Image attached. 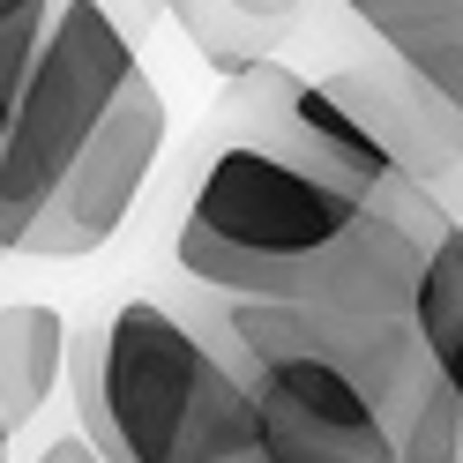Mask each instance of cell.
<instances>
[{
    "label": "cell",
    "mask_w": 463,
    "mask_h": 463,
    "mask_svg": "<svg viewBox=\"0 0 463 463\" xmlns=\"http://www.w3.org/2000/svg\"><path fill=\"white\" fill-rule=\"evenodd\" d=\"M411 322H419V336H426V352L449 366V382H463V224H449L441 247L426 254Z\"/></svg>",
    "instance_id": "6"
},
{
    "label": "cell",
    "mask_w": 463,
    "mask_h": 463,
    "mask_svg": "<svg viewBox=\"0 0 463 463\" xmlns=\"http://www.w3.org/2000/svg\"><path fill=\"white\" fill-rule=\"evenodd\" d=\"M61 0H0V142H8V120H15V98L31 82V61L45 45V23Z\"/></svg>",
    "instance_id": "7"
},
{
    "label": "cell",
    "mask_w": 463,
    "mask_h": 463,
    "mask_svg": "<svg viewBox=\"0 0 463 463\" xmlns=\"http://www.w3.org/2000/svg\"><path fill=\"white\" fill-rule=\"evenodd\" d=\"M142 75L135 31L112 15V0H61L45 23V45L31 61V82L15 98L8 142H0V254H23L31 224L61 194L75 157L90 150L105 112Z\"/></svg>",
    "instance_id": "3"
},
{
    "label": "cell",
    "mask_w": 463,
    "mask_h": 463,
    "mask_svg": "<svg viewBox=\"0 0 463 463\" xmlns=\"http://www.w3.org/2000/svg\"><path fill=\"white\" fill-rule=\"evenodd\" d=\"M68 366V322L45 299H15L0 307V411L15 426H31L45 411V396L61 389Z\"/></svg>",
    "instance_id": "5"
},
{
    "label": "cell",
    "mask_w": 463,
    "mask_h": 463,
    "mask_svg": "<svg viewBox=\"0 0 463 463\" xmlns=\"http://www.w3.org/2000/svg\"><path fill=\"white\" fill-rule=\"evenodd\" d=\"M344 8H352L382 45L426 38V31H456L463 23V0H344Z\"/></svg>",
    "instance_id": "8"
},
{
    "label": "cell",
    "mask_w": 463,
    "mask_h": 463,
    "mask_svg": "<svg viewBox=\"0 0 463 463\" xmlns=\"http://www.w3.org/2000/svg\"><path fill=\"white\" fill-rule=\"evenodd\" d=\"M38 463H105V449H98V441H90V433H82V426H75V433H61V441H52V449H45Z\"/></svg>",
    "instance_id": "10"
},
{
    "label": "cell",
    "mask_w": 463,
    "mask_h": 463,
    "mask_svg": "<svg viewBox=\"0 0 463 463\" xmlns=\"http://www.w3.org/2000/svg\"><path fill=\"white\" fill-rule=\"evenodd\" d=\"M396 61L411 68L419 82H433V90H441V98L463 112V23H456V31H426V38H403V45H396Z\"/></svg>",
    "instance_id": "9"
},
{
    "label": "cell",
    "mask_w": 463,
    "mask_h": 463,
    "mask_svg": "<svg viewBox=\"0 0 463 463\" xmlns=\"http://www.w3.org/2000/svg\"><path fill=\"white\" fill-rule=\"evenodd\" d=\"M75 411L105 463H240L262 441L240 366L157 299L75 329Z\"/></svg>",
    "instance_id": "2"
},
{
    "label": "cell",
    "mask_w": 463,
    "mask_h": 463,
    "mask_svg": "<svg viewBox=\"0 0 463 463\" xmlns=\"http://www.w3.org/2000/svg\"><path fill=\"white\" fill-rule=\"evenodd\" d=\"M8 433H15V419H8V411H0V463H8Z\"/></svg>",
    "instance_id": "11"
},
{
    "label": "cell",
    "mask_w": 463,
    "mask_h": 463,
    "mask_svg": "<svg viewBox=\"0 0 463 463\" xmlns=\"http://www.w3.org/2000/svg\"><path fill=\"white\" fill-rule=\"evenodd\" d=\"M449 224L456 217L426 194V180L373 187L269 135L224 128L172 247L194 284L232 299L411 314L426 254Z\"/></svg>",
    "instance_id": "1"
},
{
    "label": "cell",
    "mask_w": 463,
    "mask_h": 463,
    "mask_svg": "<svg viewBox=\"0 0 463 463\" xmlns=\"http://www.w3.org/2000/svg\"><path fill=\"white\" fill-rule=\"evenodd\" d=\"M157 150H165V98H157L150 75H135L120 90V105L105 112V128L90 135V150L61 180V194L45 202V217L31 224L23 254H38V262H82V254H98L128 224Z\"/></svg>",
    "instance_id": "4"
}]
</instances>
